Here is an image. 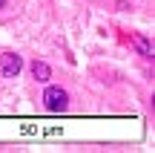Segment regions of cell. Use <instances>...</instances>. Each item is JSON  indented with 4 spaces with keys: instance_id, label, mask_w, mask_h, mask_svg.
<instances>
[{
    "instance_id": "obj_1",
    "label": "cell",
    "mask_w": 155,
    "mask_h": 153,
    "mask_svg": "<svg viewBox=\"0 0 155 153\" xmlns=\"http://www.w3.org/2000/svg\"><path fill=\"white\" fill-rule=\"evenodd\" d=\"M43 101H46V110L49 113H66V107H69V96L61 87H49L43 92Z\"/></svg>"
},
{
    "instance_id": "obj_2",
    "label": "cell",
    "mask_w": 155,
    "mask_h": 153,
    "mask_svg": "<svg viewBox=\"0 0 155 153\" xmlns=\"http://www.w3.org/2000/svg\"><path fill=\"white\" fill-rule=\"evenodd\" d=\"M20 69H23V58H20V55H15V52L0 55V72H3L6 78H15Z\"/></svg>"
},
{
    "instance_id": "obj_3",
    "label": "cell",
    "mask_w": 155,
    "mask_h": 153,
    "mask_svg": "<svg viewBox=\"0 0 155 153\" xmlns=\"http://www.w3.org/2000/svg\"><path fill=\"white\" fill-rule=\"evenodd\" d=\"M32 75H35L38 81H49V78H52V69H49V64L35 61V64H32Z\"/></svg>"
},
{
    "instance_id": "obj_4",
    "label": "cell",
    "mask_w": 155,
    "mask_h": 153,
    "mask_svg": "<svg viewBox=\"0 0 155 153\" xmlns=\"http://www.w3.org/2000/svg\"><path fill=\"white\" fill-rule=\"evenodd\" d=\"M135 43H138V49H141V55H150V46H147V40H135Z\"/></svg>"
},
{
    "instance_id": "obj_5",
    "label": "cell",
    "mask_w": 155,
    "mask_h": 153,
    "mask_svg": "<svg viewBox=\"0 0 155 153\" xmlns=\"http://www.w3.org/2000/svg\"><path fill=\"white\" fill-rule=\"evenodd\" d=\"M3 6H6V0H0V9H3Z\"/></svg>"
}]
</instances>
